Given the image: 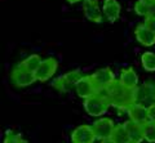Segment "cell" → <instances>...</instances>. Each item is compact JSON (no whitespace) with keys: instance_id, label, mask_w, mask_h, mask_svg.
<instances>
[{"instance_id":"cell-22","label":"cell","mask_w":155,"mask_h":143,"mask_svg":"<svg viewBox=\"0 0 155 143\" xmlns=\"http://www.w3.org/2000/svg\"><path fill=\"white\" fill-rule=\"evenodd\" d=\"M52 85H53V87H54L57 90H60V92H66V90H69V88H70V85L65 81L64 76H61V78L56 79L52 83Z\"/></svg>"},{"instance_id":"cell-5","label":"cell","mask_w":155,"mask_h":143,"mask_svg":"<svg viewBox=\"0 0 155 143\" xmlns=\"http://www.w3.org/2000/svg\"><path fill=\"white\" fill-rule=\"evenodd\" d=\"M92 79H93L94 85H96V88L98 89V92L107 89L110 85H113L116 81L114 72L109 67L97 70L94 74H92Z\"/></svg>"},{"instance_id":"cell-19","label":"cell","mask_w":155,"mask_h":143,"mask_svg":"<svg viewBox=\"0 0 155 143\" xmlns=\"http://www.w3.org/2000/svg\"><path fill=\"white\" fill-rule=\"evenodd\" d=\"M134 12L141 17H149L150 14V3L146 0H137L134 4Z\"/></svg>"},{"instance_id":"cell-10","label":"cell","mask_w":155,"mask_h":143,"mask_svg":"<svg viewBox=\"0 0 155 143\" xmlns=\"http://www.w3.org/2000/svg\"><path fill=\"white\" fill-rule=\"evenodd\" d=\"M129 120L134 122L142 124L145 125L149 121V113H147V107H145L142 103H133L127 108Z\"/></svg>"},{"instance_id":"cell-12","label":"cell","mask_w":155,"mask_h":143,"mask_svg":"<svg viewBox=\"0 0 155 143\" xmlns=\"http://www.w3.org/2000/svg\"><path fill=\"white\" fill-rule=\"evenodd\" d=\"M134 36L137 41L143 46H153L155 44V32L150 31L143 23L134 28Z\"/></svg>"},{"instance_id":"cell-13","label":"cell","mask_w":155,"mask_h":143,"mask_svg":"<svg viewBox=\"0 0 155 143\" xmlns=\"http://www.w3.org/2000/svg\"><path fill=\"white\" fill-rule=\"evenodd\" d=\"M125 129H127V133L129 135V139L130 142L133 143H141L142 141H145V137H143V125L142 124H138V122H134L132 120H128L123 122Z\"/></svg>"},{"instance_id":"cell-21","label":"cell","mask_w":155,"mask_h":143,"mask_svg":"<svg viewBox=\"0 0 155 143\" xmlns=\"http://www.w3.org/2000/svg\"><path fill=\"white\" fill-rule=\"evenodd\" d=\"M3 143H26L23 141V138L21 134L18 133H14L12 130H8L5 137H4V142Z\"/></svg>"},{"instance_id":"cell-8","label":"cell","mask_w":155,"mask_h":143,"mask_svg":"<svg viewBox=\"0 0 155 143\" xmlns=\"http://www.w3.org/2000/svg\"><path fill=\"white\" fill-rule=\"evenodd\" d=\"M96 135L92 125H80L71 133L72 143H94Z\"/></svg>"},{"instance_id":"cell-18","label":"cell","mask_w":155,"mask_h":143,"mask_svg":"<svg viewBox=\"0 0 155 143\" xmlns=\"http://www.w3.org/2000/svg\"><path fill=\"white\" fill-rule=\"evenodd\" d=\"M84 78V75L83 72H81V70L79 68H76V70H72V71H69V72H66L64 75V79H65V81L70 85V87H72V85H75L80 81L81 79Z\"/></svg>"},{"instance_id":"cell-24","label":"cell","mask_w":155,"mask_h":143,"mask_svg":"<svg viewBox=\"0 0 155 143\" xmlns=\"http://www.w3.org/2000/svg\"><path fill=\"white\" fill-rule=\"evenodd\" d=\"M147 113H149V121L155 122V102L147 107Z\"/></svg>"},{"instance_id":"cell-2","label":"cell","mask_w":155,"mask_h":143,"mask_svg":"<svg viewBox=\"0 0 155 143\" xmlns=\"http://www.w3.org/2000/svg\"><path fill=\"white\" fill-rule=\"evenodd\" d=\"M110 106V101L105 94H101L98 92L97 94L92 95V97L84 99V110L89 116L93 117H98L102 116L104 113L107 112Z\"/></svg>"},{"instance_id":"cell-11","label":"cell","mask_w":155,"mask_h":143,"mask_svg":"<svg viewBox=\"0 0 155 143\" xmlns=\"http://www.w3.org/2000/svg\"><path fill=\"white\" fill-rule=\"evenodd\" d=\"M118 81L122 84L124 88L134 90V89H137V85H138V75L134 71V68H132V67L124 68V70H122V72H120Z\"/></svg>"},{"instance_id":"cell-25","label":"cell","mask_w":155,"mask_h":143,"mask_svg":"<svg viewBox=\"0 0 155 143\" xmlns=\"http://www.w3.org/2000/svg\"><path fill=\"white\" fill-rule=\"evenodd\" d=\"M149 17L155 18V0L154 2H150V14H149Z\"/></svg>"},{"instance_id":"cell-3","label":"cell","mask_w":155,"mask_h":143,"mask_svg":"<svg viewBox=\"0 0 155 143\" xmlns=\"http://www.w3.org/2000/svg\"><path fill=\"white\" fill-rule=\"evenodd\" d=\"M11 79L13 84L18 88H25L28 85H32L34 83H36L38 80L35 78V74L28 71L22 66V63H19L17 66H14L11 74Z\"/></svg>"},{"instance_id":"cell-16","label":"cell","mask_w":155,"mask_h":143,"mask_svg":"<svg viewBox=\"0 0 155 143\" xmlns=\"http://www.w3.org/2000/svg\"><path fill=\"white\" fill-rule=\"evenodd\" d=\"M41 62L43 59L40 58V56H38V54H31V56H28L26 59H23L21 63L22 66L25 68H27L28 71H31V72L35 74L38 68L40 67V65H41Z\"/></svg>"},{"instance_id":"cell-17","label":"cell","mask_w":155,"mask_h":143,"mask_svg":"<svg viewBox=\"0 0 155 143\" xmlns=\"http://www.w3.org/2000/svg\"><path fill=\"white\" fill-rule=\"evenodd\" d=\"M142 67L147 72H155V53L153 52H145L141 56Z\"/></svg>"},{"instance_id":"cell-7","label":"cell","mask_w":155,"mask_h":143,"mask_svg":"<svg viewBox=\"0 0 155 143\" xmlns=\"http://www.w3.org/2000/svg\"><path fill=\"white\" fill-rule=\"evenodd\" d=\"M75 92L78 94V97H80L83 99H87V98H89L92 95L98 93V89L96 88L94 81H93V79H92V75L84 76V78L75 85Z\"/></svg>"},{"instance_id":"cell-6","label":"cell","mask_w":155,"mask_h":143,"mask_svg":"<svg viewBox=\"0 0 155 143\" xmlns=\"http://www.w3.org/2000/svg\"><path fill=\"white\" fill-rule=\"evenodd\" d=\"M57 68H58V62L54 58H52V57L45 58V59H43L40 67H39L38 71L35 72V78L38 81L44 83L56 74Z\"/></svg>"},{"instance_id":"cell-14","label":"cell","mask_w":155,"mask_h":143,"mask_svg":"<svg viewBox=\"0 0 155 143\" xmlns=\"http://www.w3.org/2000/svg\"><path fill=\"white\" fill-rule=\"evenodd\" d=\"M120 11H122V8L116 0H105L104 2L102 13L109 22L118 21V18L120 17Z\"/></svg>"},{"instance_id":"cell-9","label":"cell","mask_w":155,"mask_h":143,"mask_svg":"<svg viewBox=\"0 0 155 143\" xmlns=\"http://www.w3.org/2000/svg\"><path fill=\"white\" fill-rule=\"evenodd\" d=\"M84 16L88 21L94 23H101L104 18V13L100 9L97 0H84Z\"/></svg>"},{"instance_id":"cell-29","label":"cell","mask_w":155,"mask_h":143,"mask_svg":"<svg viewBox=\"0 0 155 143\" xmlns=\"http://www.w3.org/2000/svg\"><path fill=\"white\" fill-rule=\"evenodd\" d=\"M129 143H133V142H129Z\"/></svg>"},{"instance_id":"cell-4","label":"cell","mask_w":155,"mask_h":143,"mask_svg":"<svg viewBox=\"0 0 155 143\" xmlns=\"http://www.w3.org/2000/svg\"><path fill=\"white\" fill-rule=\"evenodd\" d=\"M115 126L116 125L114 124V121L109 117H101V119L96 120L93 124H92L96 139H100V141L110 139L111 134H113V132L115 129Z\"/></svg>"},{"instance_id":"cell-28","label":"cell","mask_w":155,"mask_h":143,"mask_svg":"<svg viewBox=\"0 0 155 143\" xmlns=\"http://www.w3.org/2000/svg\"><path fill=\"white\" fill-rule=\"evenodd\" d=\"M146 2H149V3H150V2H154V0H146Z\"/></svg>"},{"instance_id":"cell-27","label":"cell","mask_w":155,"mask_h":143,"mask_svg":"<svg viewBox=\"0 0 155 143\" xmlns=\"http://www.w3.org/2000/svg\"><path fill=\"white\" fill-rule=\"evenodd\" d=\"M101 143H114L111 139H106V141H101Z\"/></svg>"},{"instance_id":"cell-20","label":"cell","mask_w":155,"mask_h":143,"mask_svg":"<svg viewBox=\"0 0 155 143\" xmlns=\"http://www.w3.org/2000/svg\"><path fill=\"white\" fill-rule=\"evenodd\" d=\"M143 137L149 143H155V122L147 121L143 125Z\"/></svg>"},{"instance_id":"cell-26","label":"cell","mask_w":155,"mask_h":143,"mask_svg":"<svg viewBox=\"0 0 155 143\" xmlns=\"http://www.w3.org/2000/svg\"><path fill=\"white\" fill-rule=\"evenodd\" d=\"M67 3H70V4H75V3H79V2H81V0H66Z\"/></svg>"},{"instance_id":"cell-1","label":"cell","mask_w":155,"mask_h":143,"mask_svg":"<svg viewBox=\"0 0 155 143\" xmlns=\"http://www.w3.org/2000/svg\"><path fill=\"white\" fill-rule=\"evenodd\" d=\"M104 92L106 97L109 98L110 104H113L116 108L127 111V108L130 104L136 103V89L130 90L124 88L119 81H115L107 89H105Z\"/></svg>"},{"instance_id":"cell-15","label":"cell","mask_w":155,"mask_h":143,"mask_svg":"<svg viewBox=\"0 0 155 143\" xmlns=\"http://www.w3.org/2000/svg\"><path fill=\"white\" fill-rule=\"evenodd\" d=\"M111 141L114 143H129L130 139H129V135L127 133V129H125L124 124H119V125L115 126V129L111 134Z\"/></svg>"},{"instance_id":"cell-23","label":"cell","mask_w":155,"mask_h":143,"mask_svg":"<svg viewBox=\"0 0 155 143\" xmlns=\"http://www.w3.org/2000/svg\"><path fill=\"white\" fill-rule=\"evenodd\" d=\"M143 25L146 26L150 31L155 32V18L154 17H146V18H145Z\"/></svg>"}]
</instances>
